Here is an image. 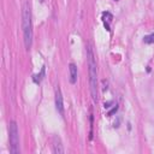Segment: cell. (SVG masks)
<instances>
[{
  "mask_svg": "<svg viewBox=\"0 0 154 154\" xmlns=\"http://www.w3.org/2000/svg\"><path fill=\"white\" fill-rule=\"evenodd\" d=\"M87 58H88V66H89V83H90L92 99L94 102H98V69L94 53H93L90 46L87 47Z\"/></svg>",
  "mask_w": 154,
  "mask_h": 154,
  "instance_id": "1",
  "label": "cell"
},
{
  "mask_svg": "<svg viewBox=\"0 0 154 154\" xmlns=\"http://www.w3.org/2000/svg\"><path fill=\"white\" fill-rule=\"evenodd\" d=\"M22 28H23V36H24V45L26 50H30L33 45V22H31V11L28 3L23 6L22 13Z\"/></svg>",
  "mask_w": 154,
  "mask_h": 154,
  "instance_id": "2",
  "label": "cell"
},
{
  "mask_svg": "<svg viewBox=\"0 0 154 154\" xmlns=\"http://www.w3.org/2000/svg\"><path fill=\"white\" fill-rule=\"evenodd\" d=\"M9 140H10V152L12 154L19 153V132L16 122H12L9 125Z\"/></svg>",
  "mask_w": 154,
  "mask_h": 154,
  "instance_id": "3",
  "label": "cell"
},
{
  "mask_svg": "<svg viewBox=\"0 0 154 154\" xmlns=\"http://www.w3.org/2000/svg\"><path fill=\"white\" fill-rule=\"evenodd\" d=\"M56 109L60 115H64V101H63V95H62V90L58 87L56 89Z\"/></svg>",
  "mask_w": 154,
  "mask_h": 154,
  "instance_id": "4",
  "label": "cell"
},
{
  "mask_svg": "<svg viewBox=\"0 0 154 154\" xmlns=\"http://www.w3.org/2000/svg\"><path fill=\"white\" fill-rule=\"evenodd\" d=\"M53 152L57 153V154L64 153V147L62 145V141H60V138L57 136L53 138Z\"/></svg>",
  "mask_w": 154,
  "mask_h": 154,
  "instance_id": "5",
  "label": "cell"
},
{
  "mask_svg": "<svg viewBox=\"0 0 154 154\" xmlns=\"http://www.w3.org/2000/svg\"><path fill=\"white\" fill-rule=\"evenodd\" d=\"M69 72H70V82L71 84H75L77 82V66L73 63L69 65Z\"/></svg>",
  "mask_w": 154,
  "mask_h": 154,
  "instance_id": "6",
  "label": "cell"
},
{
  "mask_svg": "<svg viewBox=\"0 0 154 154\" xmlns=\"http://www.w3.org/2000/svg\"><path fill=\"white\" fill-rule=\"evenodd\" d=\"M102 21H104V24H105V28H106V30H111L110 29V25H109V22H111L112 21V15L110 12H104L102 13Z\"/></svg>",
  "mask_w": 154,
  "mask_h": 154,
  "instance_id": "7",
  "label": "cell"
},
{
  "mask_svg": "<svg viewBox=\"0 0 154 154\" xmlns=\"http://www.w3.org/2000/svg\"><path fill=\"white\" fill-rule=\"evenodd\" d=\"M43 76H45V68H42V70H41V72H40V73H37V75H34L33 79H34L35 83H40V82H41V79L43 78Z\"/></svg>",
  "mask_w": 154,
  "mask_h": 154,
  "instance_id": "8",
  "label": "cell"
},
{
  "mask_svg": "<svg viewBox=\"0 0 154 154\" xmlns=\"http://www.w3.org/2000/svg\"><path fill=\"white\" fill-rule=\"evenodd\" d=\"M143 42H145V43H148V45L154 43V33H152L151 35L145 36V37H143Z\"/></svg>",
  "mask_w": 154,
  "mask_h": 154,
  "instance_id": "9",
  "label": "cell"
}]
</instances>
